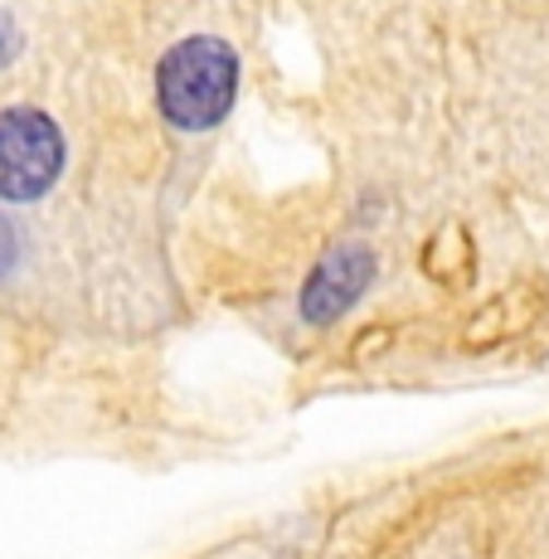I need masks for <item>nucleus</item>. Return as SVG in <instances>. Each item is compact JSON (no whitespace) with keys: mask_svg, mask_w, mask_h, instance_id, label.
<instances>
[{"mask_svg":"<svg viewBox=\"0 0 549 559\" xmlns=\"http://www.w3.org/2000/svg\"><path fill=\"white\" fill-rule=\"evenodd\" d=\"M239 98V53L214 35H190L156 69V103L180 132H210Z\"/></svg>","mask_w":549,"mask_h":559,"instance_id":"obj_1","label":"nucleus"},{"mask_svg":"<svg viewBox=\"0 0 549 559\" xmlns=\"http://www.w3.org/2000/svg\"><path fill=\"white\" fill-rule=\"evenodd\" d=\"M15 49H20V29L10 25V15H0V69L15 59Z\"/></svg>","mask_w":549,"mask_h":559,"instance_id":"obj_4","label":"nucleus"},{"mask_svg":"<svg viewBox=\"0 0 549 559\" xmlns=\"http://www.w3.org/2000/svg\"><path fill=\"white\" fill-rule=\"evenodd\" d=\"M374 283V253L370 249H331L321 258L317 267H311L307 287H301V321L307 326H331L336 317H346V311L365 297V287Z\"/></svg>","mask_w":549,"mask_h":559,"instance_id":"obj_3","label":"nucleus"},{"mask_svg":"<svg viewBox=\"0 0 549 559\" xmlns=\"http://www.w3.org/2000/svg\"><path fill=\"white\" fill-rule=\"evenodd\" d=\"M63 170V136L39 107L0 112V200H39Z\"/></svg>","mask_w":549,"mask_h":559,"instance_id":"obj_2","label":"nucleus"},{"mask_svg":"<svg viewBox=\"0 0 549 559\" xmlns=\"http://www.w3.org/2000/svg\"><path fill=\"white\" fill-rule=\"evenodd\" d=\"M10 253H15V239H10V229H5V224H0V273H5V267H10Z\"/></svg>","mask_w":549,"mask_h":559,"instance_id":"obj_5","label":"nucleus"}]
</instances>
